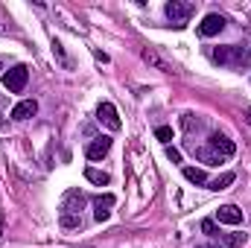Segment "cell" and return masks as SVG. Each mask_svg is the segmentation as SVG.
I'll use <instances>...</instances> for the list:
<instances>
[{
  "instance_id": "1",
  "label": "cell",
  "mask_w": 251,
  "mask_h": 248,
  "mask_svg": "<svg viewBox=\"0 0 251 248\" xmlns=\"http://www.w3.org/2000/svg\"><path fill=\"white\" fill-rule=\"evenodd\" d=\"M213 62L228 64V67H251V44L240 47V44H225L213 50Z\"/></svg>"
},
{
  "instance_id": "2",
  "label": "cell",
  "mask_w": 251,
  "mask_h": 248,
  "mask_svg": "<svg viewBox=\"0 0 251 248\" xmlns=\"http://www.w3.org/2000/svg\"><path fill=\"white\" fill-rule=\"evenodd\" d=\"M26 79H29V67L26 64H15V67H9L3 73V88L9 94H21L26 88Z\"/></svg>"
},
{
  "instance_id": "3",
  "label": "cell",
  "mask_w": 251,
  "mask_h": 248,
  "mask_svg": "<svg viewBox=\"0 0 251 248\" xmlns=\"http://www.w3.org/2000/svg\"><path fill=\"white\" fill-rule=\"evenodd\" d=\"M164 12H167V18H170L176 26H184L190 18H193L196 6H193V3H181V0H170V3L164 6Z\"/></svg>"
},
{
  "instance_id": "4",
  "label": "cell",
  "mask_w": 251,
  "mask_h": 248,
  "mask_svg": "<svg viewBox=\"0 0 251 248\" xmlns=\"http://www.w3.org/2000/svg\"><path fill=\"white\" fill-rule=\"evenodd\" d=\"M207 146L213 149V152H219L225 161L228 158H234V152H237V143L231 140V137H225V134H219V131H213L210 137H207Z\"/></svg>"
},
{
  "instance_id": "5",
  "label": "cell",
  "mask_w": 251,
  "mask_h": 248,
  "mask_svg": "<svg viewBox=\"0 0 251 248\" xmlns=\"http://www.w3.org/2000/svg\"><path fill=\"white\" fill-rule=\"evenodd\" d=\"M85 152H88V158H91V161H102V158L111 152V137H108V134L94 137V140L88 143V149H85Z\"/></svg>"
},
{
  "instance_id": "6",
  "label": "cell",
  "mask_w": 251,
  "mask_h": 248,
  "mask_svg": "<svg viewBox=\"0 0 251 248\" xmlns=\"http://www.w3.org/2000/svg\"><path fill=\"white\" fill-rule=\"evenodd\" d=\"M97 120L102 125H108L111 131H120V117H117V108L111 105V102H100V108H97Z\"/></svg>"
},
{
  "instance_id": "7",
  "label": "cell",
  "mask_w": 251,
  "mask_h": 248,
  "mask_svg": "<svg viewBox=\"0 0 251 248\" xmlns=\"http://www.w3.org/2000/svg\"><path fill=\"white\" fill-rule=\"evenodd\" d=\"M222 29H225V18H222V15H204V21L199 24V35H201V38L219 35Z\"/></svg>"
},
{
  "instance_id": "8",
  "label": "cell",
  "mask_w": 251,
  "mask_h": 248,
  "mask_svg": "<svg viewBox=\"0 0 251 248\" xmlns=\"http://www.w3.org/2000/svg\"><path fill=\"white\" fill-rule=\"evenodd\" d=\"M114 201H117V198H114L111 193H105V196H97V198H94V207H97V213H94V216H97V222H105V219L111 216Z\"/></svg>"
},
{
  "instance_id": "9",
  "label": "cell",
  "mask_w": 251,
  "mask_h": 248,
  "mask_svg": "<svg viewBox=\"0 0 251 248\" xmlns=\"http://www.w3.org/2000/svg\"><path fill=\"white\" fill-rule=\"evenodd\" d=\"M216 219H219L222 225H240V222H243V210H240L237 204H222V207L216 210Z\"/></svg>"
},
{
  "instance_id": "10",
  "label": "cell",
  "mask_w": 251,
  "mask_h": 248,
  "mask_svg": "<svg viewBox=\"0 0 251 248\" xmlns=\"http://www.w3.org/2000/svg\"><path fill=\"white\" fill-rule=\"evenodd\" d=\"M85 207V196L79 190H70L64 196V204H62V213H70V216H79V210Z\"/></svg>"
},
{
  "instance_id": "11",
  "label": "cell",
  "mask_w": 251,
  "mask_h": 248,
  "mask_svg": "<svg viewBox=\"0 0 251 248\" xmlns=\"http://www.w3.org/2000/svg\"><path fill=\"white\" fill-rule=\"evenodd\" d=\"M35 111H38V102L35 99H24V102H18L12 108V120H29V117H35Z\"/></svg>"
},
{
  "instance_id": "12",
  "label": "cell",
  "mask_w": 251,
  "mask_h": 248,
  "mask_svg": "<svg viewBox=\"0 0 251 248\" xmlns=\"http://www.w3.org/2000/svg\"><path fill=\"white\" fill-rule=\"evenodd\" d=\"M246 243V234H219L213 248H240Z\"/></svg>"
},
{
  "instance_id": "13",
  "label": "cell",
  "mask_w": 251,
  "mask_h": 248,
  "mask_svg": "<svg viewBox=\"0 0 251 248\" xmlns=\"http://www.w3.org/2000/svg\"><path fill=\"white\" fill-rule=\"evenodd\" d=\"M196 152V158L201 161V164H225V158L219 155V152H213L210 146H199V149H193Z\"/></svg>"
},
{
  "instance_id": "14",
  "label": "cell",
  "mask_w": 251,
  "mask_h": 248,
  "mask_svg": "<svg viewBox=\"0 0 251 248\" xmlns=\"http://www.w3.org/2000/svg\"><path fill=\"white\" fill-rule=\"evenodd\" d=\"M143 62L155 64V67H158V70H164V73H173V70H176L173 64H167V62H164V59H161V56H158V53H155L152 47H149V50H143Z\"/></svg>"
},
{
  "instance_id": "15",
  "label": "cell",
  "mask_w": 251,
  "mask_h": 248,
  "mask_svg": "<svg viewBox=\"0 0 251 248\" xmlns=\"http://www.w3.org/2000/svg\"><path fill=\"white\" fill-rule=\"evenodd\" d=\"M85 178L91 181V184H100V187H105L111 178H108V173H102V170H94V167H88L85 170Z\"/></svg>"
},
{
  "instance_id": "16",
  "label": "cell",
  "mask_w": 251,
  "mask_h": 248,
  "mask_svg": "<svg viewBox=\"0 0 251 248\" xmlns=\"http://www.w3.org/2000/svg\"><path fill=\"white\" fill-rule=\"evenodd\" d=\"M234 181H237L234 173H222V175H216L213 181H207V187H210V190H225V187H231Z\"/></svg>"
},
{
  "instance_id": "17",
  "label": "cell",
  "mask_w": 251,
  "mask_h": 248,
  "mask_svg": "<svg viewBox=\"0 0 251 248\" xmlns=\"http://www.w3.org/2000/svg\"><path fill=\"white\" fill-rule=\"evenodd\" d=\"M184 178L193 181V184H207V181H210L207 173H204V170H196V167H184Z\"/></svg>"
},
{
  "instance_id": "18",
  "label": "cell",
  "mask_w": 251,
  "mask_h": 248,
  "mask_svg": "<svg viewBox=\"0 0 251 248\" xmlns=\"http://www.w3.org/2000/svg\"><path fill=\"white\" fill-rule=\"evenodd\" d=\"M201 231H204L207 237H213V240L219 237V228H216V222H213V219H201Z\"/></svg>"
},
{
  "instance_id": "19",
  "label": "cell",
  "mask_w": 251,
  "mask_h": 248,
  "mask_svg": "<svg viewBox=\"0 0 251 248\" xmlns=\"http://www.w3.org/2000/svg\"><path fill=\"white\" fill-rule=\"evenodd\" d=\"M181 125H184L187 131H193V128H199V125H201V120H199L196 114H184V117H181Z\"/></svg>"
},
{
  "instance_id": "20",
  "label": "cell",
  "mask_w": 251,
  "mask_h": 248,
  "mask_svg": "<svg viewBox=\"0 0 251 248\" xmlns=\"http://www.w3.org/2000/svg\"><path fill=\"white\" fill-rule=\"evenodd\" d=\"M155 137L167 143V140H173V128H170V125H158V128H155Z\"/></svg>"
},
{
  "instance_id": "21",
  "label": "cell",
  "mask_w": 251,
  "mask_h": 248,
  "mask_svg": "<svg viewBox=\"0 0 251 248\" xmlns=\"http://www.w3.org/2000/svg\"><path fill=\"white\" fill-rule=\"evenodd\" d=\"M62 225L64 228H79L82 219H79V216H70V213H62Z\"/></svg>"
},
{
  "instance_id": "22",
  "label": "cell",
  "mask_w": 251,
  "mask_h": 248,
  "mask_svg": "<svg viewBox=\"0 0 251 248\" xmlns=\"http://www.w3.org/2000/svg\"><path fill=\"white\" fill-rule=\"evenodd\" d=\"M167 158H170L173 164H181V152H178L176 146H167Z\"/></svg>"
},
{
  "instance_id": "23",
  "label": "cell",
  "mask_w": 251,
  "mask_h": 248,
  "mask_svg": "<svg viewBox=\"0 0 251 248\" xmlns=\"http://www.w3.org/2000/svg\"><path fill=\"white\" fill-rule=\"evenodd\" d=\"M3 67H6V59H3V56H0V70H3Z\"/></svg>"
},
{
  "instance_id": "24",
  "label": "cell",
  "mask_w": 251,
  "mask_h": 248,
  "mask_svg": "<svg viewBox=\"0 0 251 248\" xmlns=\"http://www.w3.org/2000/svg\"><path fill=\"white\" fill-rule=\"evenodd\" d=\"M0 234H3V216H0Z\"/></svg>"
},
{
  "instance_id": "25",
  "label": "cell",
  "mask_w": 251,
  "mask_h": 248,
  "mask_svg": "<svg viewBox=\"0 0 251 248\" xmlns=\"http://www.w3.org/2000/svg\"><path fill=\"white\" fill-rule=\"evenodd\" d=\"M199 248H210V246H199Z\"/></svg>"
},
{
  "instance_id": "26",
  "label": "cell",
  "mask_w": 251,
  "mask_h": 248,
  "mask_svg": "<svg viewBox=\"0 0 251 248\" xmlns=\"http://www.w3.org/2000/svg\"><path fill=\"white\" fill-rule=\"evenodd\" d=\"M249 123H251V111H249Z\"/></svg>"
}]
</instances>
